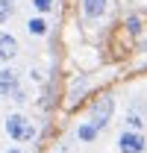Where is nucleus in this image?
<instances>
[{
	"label": "nucleus",
	"mask_w": 147,
	"mask_h": 153,
	"mask_svg": "<svg viewBox=\"0 0 147 153\" xmlns=\"http://www.w3.org/2000/svg\"><path fill=\"white\" fill-rule=\"evenodd\" d=\"M3 130L9 135V141H15V144H27L36 138V127L30 124V118L24 112H9L3 121Z\"/></svg>",
	"instance_id": "f257e3e1"
},
{
	"label": "nucleus",
	"mask_w": 147,
	"mask_h": 153,
	"mask_svg": "<svg viewBox=\"0 0 147 153\" xmlns=\"http://www.w3.org/2000/svg\"><path fill=\"white\" fill-rule=\"evenodd\" d=\"M118 153H147V135L141 130H132V127H124L118 133Z\"/></svg>",
	"instance_id": "f03ea898"
},
{
	"label": "nucleus",
	"mask_w": 147,
	"mask_h": 153,
	"mask_svg": "<svg viewBox=\"0 0 147 153\" xmlns=\"http://www.w3.org/2000/svg\"><path fill=\"white\" fill-rule=\"evenodd\" d=\"M112 115H115V97H109V94L100 97V100L91 106V121L100 127V130H103V127L112 121Z\"/></svg>",
	"instance_id": "7ed1b4c3"
},
{
	"label": "nucleus",
	"mask_w": 147,
	"mask_h": 153,
	"mask_svg": "<svg viewBox=\"0 0 147 153\" xmlns=\"http://www.w3.org/2000/svg\"><path fill=\"white\" fill-rule=\"evenodd\" d=\"M18 38L12 36V33H6V30H0V65H9L12 59L18 56Z\"/></svg>",
	"instance_id": "20e7f679"
},
{
	"label": "nucleus",
	"mask_w": 147,
	"mask_h": 153,
	"mask_svg": "<svg viewBox=\"0 0 147 153\" xmlns=\"http://www.w3.org/2000/svg\"><path fill=\"white\" fill-rule=\"evenodd\" d=\"M18 71L12 65H3L0 68V97H12V91L18 88Z\"/></svg>",
	"instance_id": "39448f33"
},
{
	"label": "nucleus",
	"mask_w": 147,
	"mask_h": 153,
	"mask_svg": "<svg viewBox=\"0 0 147 153\" xmlns=\"http://www.w3.org/2000/svg\"><path fill=\"white\" fill-rule=\"evenodd\" d=\"M97 135H100V127L94 124L91 118H88V121H79L76 130H74V138H76L79 144H91V141H97Z\"/></svg>",
	"instance_id": "423d86ee"
},
{
	"label": "nucleus",
	"mask_w": 147,
	"mask_h": 153,
	"mask_svg": "<svg viewBox=\"0 0 147 153\" xmlns=\"http://www.w3.org/2000/svg\"><path fill=\"white\" fill-rule=\"evenodd\" d=\"M79 9H82V15L85 18H103L106 15V9H109V0H79Z\"/></svg>",
	"instance_id": "0eeeda50"
},
{
	"label": "nucleus",
	"mask_w": 147,
	"mask_h": 153,
	"mask_svg": "<svg viewBox=\"0 0 147 153\" xmlns=\"http://www.w3.org/2000/svg\"><path fill=\"white\" fill-rule=\"evenodd\" d=\"M27 33L36 38H44L47 33H50V24H47V15H30V21H27Z\"/></svg>",
	"instance_id": "6e6552de"
},
{
	"label": "nucleus",
	"mask_w": 147,
	"mask_h": 153,
	"mask_svg": "<svg viewBox=\"0 0 147 153\" xmlns=\"http://www.w3.org/2000/svg\"><path fill=\"white\" fill-rule=\"evenodd\" d=\"M30 3H33V9H36L38 15H50L56 9V0H30Z\"/></svg>",
	"instance_id": "1a4fd4ad"
},
{
	"label": "nucleus",
	"mask_w": 147,
	"mask_h": 153,
	"mask_svg": "<svg viewBox=\"0 0 147 153\" xmlns=\"http://www.w3.org/2000/svg\"><path fill=\"white\" fill-rule=\"evenodd\" d=\"M12 15H15V3L12 0H0V24H6Z\"/></svg>",
	"instance_id": "9d476101"
},
{
	"label": "nucleus",
	"mask_w": 147,
	"mask_h": 153,
	"mask_svg": "<svg viewBox=\"0 0 147 153\" xmlns=\"http://www.w3.org/2000/svg\"><path fill=\"white\" fill-rule=\"evenodd\" d=\"M12 100H15V103H27V88H15V91H12Z\"/></svg>",
	"instance_id": "9b49d317"
},
{
	"label": "nucleus",
	"mask_w": 147,
	"mask_h": 153,
	"mask_svg": "<svg viewBox=\"0 0 147 153\" xmlns=\"http://www.w3.org/2000/svg\"><path fill=\"white\" fill-rule=\"evenodd\" d=\"M127 24H129V33H141V21L135 18V15H129V18H127Z\"/></svg>",
	"instance_id": "f8f14e48"
},
{
	"label": "nucleus",
	"mask_w": 147,
	"mask_h": 153,
	"mask_svg": "<svg viewBox=\"0 0 147 153\" xmlns=\"http://www.w3.org/2000/svg\"><path fill=\"white\" fill-rule=\"evenodd\" d=\"M127 127H132V130H141V118H138V115H127Z\"/></svg>",
	"instance_id": "ddd939ff"
},
{
	"label": "nucleus",
	"mask_w": 147,
	"mask_h": 153,
	"mask_svg": "<svg viewBox=\"0 0 147 153\" xmlns=\"http://www.w3.org/2000/svg\"><path fill=\"white\" fill-rule=\"evenodd\" d=\"M3 153H21V144H15V147H9V150H3Z\"/></svg>",
	"instance_id": "4468645a"
}]
</instances>
